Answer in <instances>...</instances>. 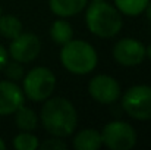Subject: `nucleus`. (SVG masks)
Returning a JSON list of instances; mask_svg holds the SVG:
<instances>
[{
  "label": "nucleus",
  "instance_id": "f03ea898",
  "mask_svg": "<svg viewBox=\"0 0 151 150\" xmlns=\"http://www.w3.org/2000/svg\"><path fill=\"white\" fill-rule=\"evenodd\" d=\"M85 21L90 33L101 38H111L122 30V16L116 6L106 0L93 1L85 12Z\"/></svg>",
  "mask_w": 151,
  "mask_h": 150
},
{
  "label": "nucleus",
  "instance_id": "6ab92c4d",
  "mask_svg": "<svg viewBox=\"0 0 151 150\" xmlns=\"http://www.w3.org/2000/svg\"><path fill=\"white\" fill-rule=\"evenodd\" d=\"M40 147L46 150H66L68 149V144L57 137V138H49V140L43 141L40 144Z\"/></svg>",
  "mask_w": 151,
  "mask_h": 150
},
{
  "label": "nucleus",
  "instance_id": "dca6fc26",
  "mask_svg": "<svg viewBox=\"0 0 151 150\" xmlns=\"http://www.w3.org/2000/svg\"><path fill=\"white\" fill-rule=\"evenodd\" d=\"M148 1L150 0H114V6L126 16H137L145 10Z\"/></svg>",
  "mask_w": 151,
  "mask_h": 150
},
{
  "label": "nucleus",
  "instance_id": "0eeeda50",
  "mask_svg": "<svg viewBox=\"0 0 151 150\" xmlns=\"http://www.w3.org/2000/svg\"><path fill=\"white\" fill-rule=\"evenodd\" d=\"M41 51L40 38L32 33H21L15 37L9 46V54L13 60L21 63H28L37 59Z\"/></svg>",
  "mask_w": 151,
  "mask_h": 150
},
{
  "label": "nucleus",
  "instance_id": "1a4fd4ad",
  "mask_svg": "<svg viewBox=\"0 0 151 150\" xmlns=\"http://www.w3.org/2000/svg\"><path fill=\"white\" fill-rule=\"evenodd\" d=\"M88 91L96 101L101 104H111L120 96V86L113 77L100 74L90 81Z\"/></svg>",
  "mask_w": 151,
  "mask_h": 150
},
{
  "label": "nucleus",
  "instance_id": "9b49d317",
  "mask_svg": "<svg viewBox=\"0 0 151 150\" xmlns=\"http://www.w3.org/2000/svg\"><path fill=\"white\" fill-rule=\"evenodd\" d=\"M87 3L88 0H49L50 10L60 18L78 15L87 7Z\"/></svg>",
  "mask_w": 151,
  "mask_h": 150
},
{
  "label": "nucleus",
  "instance_id": "6e6552de",
  "mask_svg": "<svg viewBox=\"0 0 151 150\" xmlns=\"http://www.w3.org/2000/svg\"><path fill=\"white\" fill-rule=\"evenodd\" d=\"M113 57L122 66H137L147 57L145 46L135 38H122L113 47Z\"/></svg>",
  "mask_w": 151,
  "mask_h": 150
},
{
  "label": "nucleus",
  "instance_id": "5701e85b",
  "mask_svg": "<svg viewBox=\"0 0 151 150\" xmlns=\"http://www.w3.org/2000/svg\"><path fill=\"white\" fill-rule=\"evenodd\" d=\"M6 149V144H4V141L0 138V150H4Z\"/></svg>",
  "mask_w": 151,
  "mask_h": 150
},
{
  "label": "nucleus",
  "instance_id": "f3484780",
  "mask_svg": "<svg viewBox=\"0 0 151 150\" xmlns=\"http://www.w3.org/2000/svg\"><path fill=\"white\" fill-rule=\"evenodd\" d=\"M13 147L16 150H35L40 147V141L31 131H24L13 138Z\"/></svg>",
  "mask_w": 151,
  "mask_h": 150
},
{
  "label": "nucleus",
  "instance_id": "9d476101",
  "mask_svg": "<svg viewBox=\"0 0 151 150\" xmlns=\"http://www.w3.org/2000/svg\"><path fill=\"white\" fill-rule=\"evenodd\" d=\"M25 101L22 88L13 81H0V116L15 113Z\"/></svg>",
  "mask_w": 151,
  "mask_h": 150
},
{
  "label": "nucleus",
  "instance_id": "39448f33",
  "mask_svg": "<svg viewBox=\"0 0 151 150\" xmlns=\"http://www.w3.org/2000/svg\"><path fill=\"white\" fill-rule=\"evenodd\" d=\"M122 107L125 112L138 121L151 119V87L145 84L128 88L122 97Z\"/></svg>",
  "mask_w": 151,
  "mask_h": 150
},
{
  "label": "nucleus",
  "instance_id": "ddd939ff",
  "mask_svg": "<svg viewBox=\"0 0 151 150\" xmlns=\"http://www.w3.org/2000/svg\"><path fill=\"white\" fill-rule=\"evenodd\" d=\"M50 37L56 44H60V46L66 44L73 37L72 25L66 19H57V21H54L50 27Z\"/></svg>",
  "mask_w": 151,
  "mask_h": 150
},
{
  "label": "nucleus",
  "instance_id": "2eb2a0df",
  "mask_svg": "<svg viewBox=\"0 0 151 150\" xmlns=\"http://www.w3.org/2000/svg\"><path fill=\"white\" fill-rule=\"evenodd\" d=\"M22 33V22L19 18L13 15H1L0 16V34L4 38L13 40Z\"/></svg>",
  "mask_w": 151,
  "mask_h": 150
},
{
  "label": "nucleus",
  "instance_id": "393cba45",
  "mask_svg": "<svg viewBox=\"0 0 151 150\" xmlns=\"http://www.w3.org/2000/svg\"><path fill=\"white\" fill-rule=\"evenodd\" d=\"M93 1H101V0H93Z\"/></svg>",
  "mask_w": 151,
  "mask_h": 150
},
{
  "label": "nucleus",
  "instance_id": "423d86ee",
  "mask_svg": "<svg viewBox=\"0 0 151 150\" xmlns=\"http://www.w3.org/2000/svg\"><path fill=\"white\" fill-rule=\"evenodd\" d=\"M101 138L111 150H131L137 144V131L125 121H111L103 128Z\"/></svg>",
  "mask_w": 151,
  "mask_h": 150
},
{
  "label": "nucleus",
  "instance_id": "a211bd4d",
  "mask_svg": "<svg viewBox=\"0 0 151 150\" xmlns=\"http://www.w3.org/2000/svg\"><path fill=\"white\" fill-rule=\"evenodd\" d=\"M3 71H4V75L9 80H12V81H16V80H22L24 78V68H22V63L21 62H16V60L6 62Z\"/></svg>",
  "mask_w": 151,
  "mask_h": 150
},
{
  "label": "nucleus",
  "instance_id": "f257e3e1",
  "mask_svg": "<svg viewBox=\"0 0 151 150\" xmlns=\"http://www.w3.org/2000/svg\"><path fill=\"white\" fill-rule=\"evenodd\" d=\"M40 118L46 131L53 137H69L78 125V113L75 106L65 97L46 99Z\"/></svg>",
  "mask_w": 151,
  "mask_h": 150
},
{
  "label": "nucleus",
  "instance_id": "f8f14e48",
  "mask_svg": "<svg viewBox=\"0 0 151 150\" xmlns=\"http://www.w3.org/2000/svg\"><path fill=\"white\" fill-rule=\"evenodd\" d=\"M101 144V133L93 128L82 130L73 137V149L76 150H99Z\"/></svg>",
  "mask_w": 151,
  "mask_h": 150
},
{
  "label": "nucleus",
  "instance_id": "20e7f679",
  "mask_svg": "<svg viewBox=\"0 0 151 150\" xmlns=\"http://www.w3.org/2000/svg\"><path fill=\"white\" fill-rule=\"evenodd\" d=\"M56 88V77L49 68L37 66L24 78V94L32 101L49 99Z\"/></svg>",
  "mask_w": 151,
  "mask_h": 150
},
{
  "label": "nucleus",
  "instance_id": "4be33fe9",
  "mask_svg": "<svg viewBox=\"0 0 151 150\" xmlns=\"http://www.w3.org/2000/svg\"><path fill=\"white\" fill-rule=\"evenodd\" d=\"M145 56H148V59L151 60V44L148 47H145Z\"/></svg>",
  "mask_w": 151,
  "mask_h": 150
},
{
  "label": "nucleus",
  "instance_id": "b1692460",
  "mask_svg": "<svg viewBox=\"0 0 151 150\" xmlns=\"http://www.w3.org/2000/svg\"><path fill=\"white\" fill-rule=\"evenodd\" d=\"M0 16H1V7H0Z\"/></svg>",
  "mask_w": 151,
  "mask_h": 150
},
{
  "label": "nucleus",
  "instance_id": "7ed1b4c3",
  "mask_svg": "<svg viewBox=\"0 0 151 150\" xmlns=\"http://www.w3.org/2000/svg\"><path fill=\"white\" fill-rule=\"evenodd\" d=\"M60 62L63 68L75 75H87L97 66L96 49L84 40H70L62 46Z\"/></svg>",
  "mask_w": 151,
  "mask_h": 150
},
{
  "label": "nucleus",
  "instance_id": "412c9836",
  "mask_svg": "<svg viewBox=\"0 0 151 150\" xmlns=\"http://www.w3.org/2000/svg\"><path fill=\"white\" fill-rule=\"evenodd\" d=\"M145 12H147V18H148V21L151 22V0L148 1V4H147V7H145Z\"/></svg>",
  "mask_w": 151,
  "mask_h": 150
},
{
  "label": "nucleus",
  "instance_id": "4468645a",
  "mask_svg": "<svg viewBox=\"0 0 151 150\" xmlns=\"http://www.w3.org/2000/svg\"><path fill=\"white\" fill-rule=\"evenodd\" d=\"M15 124L22 131H34L38 125V118L35 112L24 104L15 112Z\"/></svg>",
  "mask_w": 151,
  "mask_h": 150
},
{
  "label": "nucleus",
  "instance_id": "aec40b11",
  "mask_svg": "<svg viewBox=\"0 0 151 150\" xmlns=\"http://www.w3.org/2000/svg\"><path fill=\"white\" fill-rule=\"evenodd\" d=\"M6 62H7V51H6V49H4L1 44H0V71H3Z\"/></svg>",
  "mask_w": 151,
  "mask_h": 150
}]
</instances>
